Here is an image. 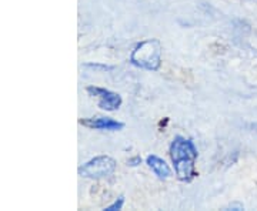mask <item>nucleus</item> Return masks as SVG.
<instances>
[{
  "instance_id": "nucleus-1",
  "label": "nucleus",
  "mask_w": 257,
  "mask_h": 211,
  "mask_svg": "<svg viewBox=\"0 0 257 211\" xmlns=\"http://www.w3.org/2000/svg\"><path fill=\"white\" fill-rule=\"evenodd\" d=\"M170 157L175 164V173L179 180L190 181L194 177V163L197 158V148L192 140L177 136L170 144Z\"/></svg>"
},
{
  "instance_id": "nucleus-2",
  "label": "nucleus",
  "mask_w": 257,
  "mask_h": 211,
  "mask_svg": "<svg viewBox=\"0 0 257 211\" xmlns=\"http://www.w3.org/2000/svg\"><path fill=\"white\" fill-rule=\"evenodd\" d=\"M130 62L132 65L140 67V69H146L155 72L162 65V46L160 43L150 39L140 42L138 46L133 49L132 56H130Z\"/></svg>"
},
{
  "instance_id": "nucleus-3",
  "label": "nucleus",
  "mask_w": 257,
  "mask_h": 211,
  "mask_svg": "<svg viewBox=\"0 0 257 211\" xmlns=\"http://www.w3.org/2000/svg\"><path fill=\"white\" fill-rule=\"evenodd\" d=\"M116 170V161L109 156H99L92 158L79 168V174L86 178H103L109 177Z\"/></svg>"
},
{
  "instance_id": "nucleus-4",
  "label": "nucleus",
  "mask_w": 257,
  "mask_h": 211,
  "mask_svg": "<svg viewBox=\"0 0 257 211\" xmlns=\"http://www.w3.org/2000/svg\"><path fill=\"white\" fill-rule=\"evenodd\" d=\"M87 93L97 100V106L101 110L106 111H114L121 106V97L120 94L114 92H110L107 89H101L96 86L87 87Z\"/></svg>"
},
{
  "instance_id": "nucleus-5",
  "label": "nucleus",
  "mask_w": 257,
  "mask_h": 211,
  "mask_svg": "<svg viewBox=\"0 0 257 211\" xmlns=\"http://www.w3.org/2000/svg\"><path fill=\"white\" fill-rule=\"evenodd\" d=\"M83 126H87L90 129L96 130H107V131H117L124 127L123 123L109 117H99V119H86L80 121Z\"/></svg>"
},
{
  "instance_id": "nucleus-6",
  "label": "nucleus",
  "mask_w": 257,
  "mask_h": 211,
  "mask_svg": "<svg viewBox=\"0 0 257 211\" xmlns=\"http://www.w3.org/2000/svg\"><path fill=\"white\" fill-rule=\"evenodd\" d=\"M146 163L147 165L152 168V171H153L160 180H167V178L172 177V170H170V167L167 165V163H166L163 158L152 154V156H149L146 158Z\"/></svg>"
},
{
  "instance_id": "nucleus-7",
  "label": "nucleus",
  "mask_w": 257,
  "mask_h": 211,
  "mask_svg": "<svg viewBox=\"0 0 257 211\" xmlns=\"http://www.w3.org/2000/svg\"><path fill=\"white\" fill-rule=\"evenodd\" d=\"M123 202H124V198H123V197H119V200H116V201L113 202L111 205L106 207V210H107V211L121 210V207H123Z\"/></svg>"
},
{
  "instance_id": "nucleus-8",
  "label": "nucleus",
  "mask_w": 257,
  "mask_h": 211,
  "mask_svg": "<svg viewBox=\"0 0 257 211\" xmlns=\"http://www.w3.org/2000/svg\"><path fill=\"white\" fill-rule=\"evenodd\" d=\"M140 163H142V158H140V157H133V158L128 160V164L132 165V167H136V165H139Z\"/></svg>"
}]
</instances>
